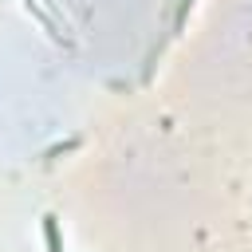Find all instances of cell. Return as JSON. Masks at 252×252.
<instances>
[{"label": "cell", "instance_id": "cell-2", "mask_svg": "<svg viewBox=\"0 0 252 252\" xmlns=\"http://www.w3.org/2000/svg\"><path fill=\"white\" fill-rule=\"evenodd\" d=\"M43 236H47V252H63V244H59V228H55V217H51V213L43 217Z\"/></svg>", "mask_w": 252, "mask_h": 252}, {"label": "cell", "instance_id": "cell-1", "mask_svg": "<svg viewBox=\"0 0 252 252\" xmlns=\"http://www.w3.org/2000/svg\"><path fill=\"white\" fill-rule=\"evenodd\" d=\"M24 8L35 16V24L59 43V47H75L79 43V35H75V24L67 20V12H63V4L59 0H24Z\"/></svg>", "mask_w": 252, "mask_h": 252}]
</instances>
